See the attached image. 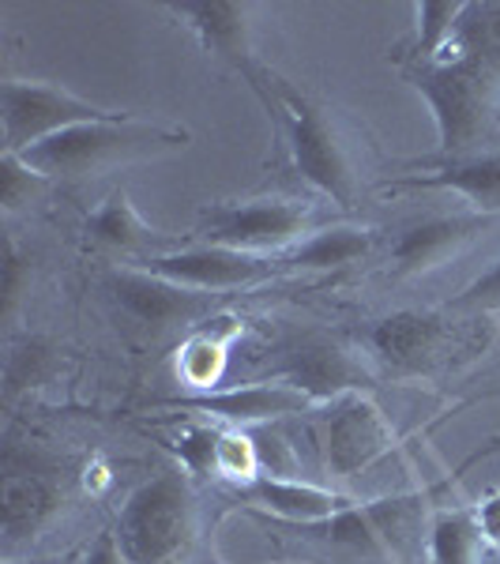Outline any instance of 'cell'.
<instances>
[{"label":"cell","instance_id":"obj_15","mask_svg":"<svg viewBox=\"0 0 500 564\" xmlns=\"http://www.w3.org/2000/svg\"><path fill=\"white\" fill-rule=\"evenodd\" d=\"M444 339H448V327H444L441 313H430V308H399V313L372 324L369 350L388 372L414 377V372H425L433 366Z\"/></svg>","mask_w":500,"mask_h":564},{"label":"cell","instance_id":"obj_28","mask_svg":"<svg viewBox=\"0 0 500 564\" xmlns=\"http://www.w3.org/2000/svg\"><path fill=\"white\" fill-rule=\"evenodd\" d=\"M23 275H31V268L23 263V252L20 245L8 238V249H4V316L15 313L23 297Z\"/></svg>","mask_w":500,"mask_h":564},{"label":"cell","instance_id":"obj_13","mask_svg":"<svg viewBox=\"0 0 500 564\" xmlns=\"http://www.w3.org/2000/svg\"><path fill=\"white\" fill-rule=\"evenodd\" d=\"M109 290H113V302L124 308L140 327L162 335L170 327H196L199 321L215 313L211 297L204 290L181 286V282H170L162 275H151L143 268H117L109 271Z\"/></svg>","mask_w":500,"mask_h":564},{"label":"cell","instance_id":"obj_21","mask_svg":"<svg viewBox=\"0 0 500 564\" xmlns=\"http://www.w3.org/2000/svg\"><path fill=\"white\" fill-rule=\"evenodd\" d=\"M372 249H377V230L335 223L297 241L294 249L279 257V263H283V271H343L350 263H361Z\"/></svg>","mask_w":500,"mask_h":564},{"label":"cell","instance_id":"obj_2","mask_svg":"<svg viewBox=\"0 0 500 564\" xmlns=\"http://www.w3.org/2000/svg\"><path fill=\"white\" fill-rule=\"evenodd\" d=\"M193 143V132L185 124L143 121V117H113V121H90L65 129L50 140L23 151V162H31L50 181H79L98 177L129 162L159 159V154L185 151Z\"/></svg>","mask_w":500,"mask_h":564},{"label":"cell","instance_id":"obj_9","mask_svg":"<svg viewBox=\"0 0 500 564\" xmlns=\"http://www.w3.org/2000/svg\"><path fill=\"white\" fill-rule=\"evenodd\" d=\"M395 430L366 391L327 403L324 417V467L331 478H361L395 448Z\"/></svg>","mask_w":500,"mask_h":564},{"label":"cell","instance_id":"obj_17","mask_svg":"<svg viewBox=\"0 0 500 564\" xmlns=\"http://www.w3.org/2000/svg\"><path fill=\"white\" fill-rule=\"evenodd\" d=\"M84 234L90 238V245L109 249V252H121V257H129L132 263L185 249V245L177 241V234L154 230L151 223H143V215L132 207V199L124 188H113V193L87 215Z\"/></svg>","mask_w":500,"mask_h":564},{"label":"cell","instance_id":"obj_30","mask_svg":"<svg viewBox=\"0 0 500 564\" xmlns=\"http://www.w3.org/2000/svg\"><path fill=\"white\" fill-rule=\"evenodd\" d=\"M84 564H129V557H124V550H121V539H117V531L98 534V542L90 545Z\"/></svg>","mask_w":500,"mask_h":564},{"label":"cell","instance_id":"obj_18","mask_svg":"<svg viewBox=\"0 0 500 564\" xmlns=\"http://www.w3.org/2000/svg\"><path fill=\"white\" fill-rule=\"evenodd\" d=\"M244 335V321L230 308H215L207 321H199L193 332L185 335V343L177 347L174 372L185 388L193 391H215L226 377V361L230 350Z\"/></svg>","mask_w":500,"mask_h":564},{"label":"cell","instance_id":"obj_25","mask_svg":"<svg viewBox=\"0 0 500 564\" xmlns=\"http://www.w3.org/2000/svg\"><path fill=\"white\" fill-rule=\"evenodd\" d=\"M215 467H218V478H222V481H233L238 489L252 486L257 478H263L260 444L252 441V436L244 433V430H230V425H222Z\"/></svg>","mask_w":500,"mask_h":564},{"label":"cell","instance_id":"obj_3","mask_svg":"<svg viewBox=\"0 0 500 564\" xmlns=\"http://www.w3.org/2000/svg\"><path fill=\"white\" fill-rule=\"evenodd\" d=\"M268 87H271V109L268 121L275 129L279 143L290 154L294 174L308 181L320 196H327L339 207L358 204V170H354V154L343 140L339 124L327 109L308 98L305 90H297L286 76L268 68Z\"/></svg>","mask_w":500,"mask_h":564},{"label":"cell","instance_id":"obj_8","mask_svg":"<svg viewBox=\"0 0 500 564\" xmlns=\"http://www.w3.org/2000/svg\"><path fill=\"white\" fill-rule=\"evenodd\" d=\"M279 384H290L305 391L316 406L335 403V399L350 395V391H366L372 384V369L350 343L339 335H302V339L286 343L283 361L275 366Z\"/></svg>","mask_w":500,"mask_h":564},{"label":"cell","instance_id":"obj_7","mask_svg":"<svg viewBox=\"0 0 500 564\" xmlns=\"http://www.w3.org/2000/svg\"><path fill=\"white\" fill-rule=\"evenodd\" d=\"M117 109L95 106L45 79H8L0 84V124H4V154H23L50 135L90 121H113Z\"/></svg>","mask_w":500,"mask_h":564},{"label":"cell","instance_id":"obj_23","mask_svg":"<svg viewBox=\"0 0 500 564\" xmlns=\"http://www.w3.org/2000/svg\"><path fill=\"white\" fill-rule=\"evenodd\" d=\"M463 12H467V0H417L414 39L406 45V57L395 61H436L456 39Z\"/></svg>","mask_w":500,"mask_h":564},{"label":"cell","instance_id":"obj_20","mask_svg":"<svg viewBox=\"0 0 500 564\" xmlns=\"http://www.w3.org/2000/svg\"><path fill=\"white\" fill-rule=\"evenodd\" d=\"M65 505L57 481L34 470H8L0 481V531L4 542L15 545L23 539H34L45 523L57 516V508Z\"/></svg>","mask_w":500,"mask_h":564},{"label":"cell","instance_id":"obj_22","mask_svg":"<svg viewBox=\"0 0 500 564\" xmlns=\"http://www.w3.org/2000/svg\"><path fill=\"white\" fill-rule=\"evenodd\" d=\"M481 539L475 508H441L430 523V561L433 564H478Z\"/></svg>","mask_w":500,"mask_h":564},{"label":"cell","instance_id":"obj_16","mask_svg":"<svg viewBox=\"0 0 500 564\" xmlns=\"http://www.w3.org/2000/svg\"><path fill=\"white\" fill-rule=\"evenodd\" d=\"M388 188H441L459 193L478 215L500 218V151H475L459 159H425L414 162V174L395 177Z\"/></svg>","mask_w":500,"mask_h":564},{"label":"cell","instance_id":"obj_19","mask_svg":"<svg viewBox=\"0 0 500 564\" xmlns=\"http://www.w3.org/2000/svg\"><path fill=\"white\" fill-rule=\"evenodd\" d=\"M241 497L249 500L257 512H268L283 523H297V527H316L331 516L347 512L354 505V497L335 494V489L313 486V481H297V478H275L263 475L252 486L241 489Z\"/></svg>","mask_w":500,"mask_h":564},{"label":"cell","instance_id":"obj_31","mask_svg":"<svg viewBox=\"0 0 500 564\" xmlns=\"http://www.w3.org/2000/svg\"><path fill=\"white\" fill-rule=\"evenodd\" d=\"M109 486V467L106 459H90L87 470H84V489L87 494H102V489Z\"/></svg>","mask_w":500,"mask_h":564},{"label":"cell","instance_id":"obj_4","mask_svg":"<svg viewBox=\"0 0 500 564\" xmlns=\"http://www.w3.org/2000/svg\"><path fill=\"white\" fill-rule=\"evenodd\" d=\"M196 497L185 470H162L132 489L117 516V539L129 564H170L193 545Z\"/></svg>","mask_w":500,"mask_h":564},{"label":"cell","instance_id":"obj_29","mask_svg":"<svg viewBox=\"0 0 500 564\" xmlns=\"http://www.w3.org/2000/svg\"><path fill=\"white\" fill-rule=\"evenodd\" d=\"M475 508V520H478V531L481 539H486V545H493V550H500V486H493L489 494H481Z\"/></svg>","mask_w":500,"mask_h":564},{"label":"cell","instance_id":"obj_27","mask_svg":"<svg viewBox=\"0 0 500 564\" xmlns=\"http://www.w3.org/2000/svg\"><path fill=\"white\" fill-rule=\"evenodd\" d=\"M456 308H470V313H493V308H500V260L463 290L456 297Z\"/></svg>","mask_w":500,"mask_h":564},{"label":"cell","instance_id":"obj_14","mask_svg":"<svg viewBox=\"0 0 500 564\" xmlns=\"http://www.w3.org/2000/svg\"><path fill=\"white\" fill-rule=\"evenodd\" d=\"M497 223H500L497 215L463 212V215H433L422 218V223L403 226L399 238L392 241V271L399 279L430 275V271L444 268L452 257H459L470 241L481 238Z\"/></svg>","mask_w":500,"mask_h":564},{"label":"cell","instance_id":"obj_6","mask_svg":"<svg viewBox=\"0 0 500 564\" xmlns=\"http://www.w3.org/2000/svg\"><path fill=\"white\" fill-rule=\"evenodd\" d=\"M452 481L433 489H417V494H395L380 500H354L347 512L331 516V520L305 527L316 539H327L335 545H347V550L372 553V557H395L403 561L411 553V545L422 539V527L433 523L430 512L436 497L448 489Z\"/></svg>","mask_w":500,"mask_h":564},{"label":"cell","instance_id":"obj_11","mask_svg":"<svg viewBox=\"0 0 500 564\" xmlns=\"http://www.w3.org/2000/svg\"><path fill=\"white\" fill-rule=\"evenodd\" d=\"M162 411H181L204 417L215 425H230V430H249L260 422H275V417L305 414L313 411V399L305 391L268 380V384H241V388H215V391H188V395L162 399Z\"/></svg>","mask_w":500,"mask_h":564},{"label":"cell","instance_id":"obj_26","mask_svg":"<svg viewBox=\"0 0 500 564\" xmlns=\"http://www.w3.org/2000/svg\"><path fill=\"white\" fill-rule=\"evenodd\" d=\"M45 185H50V177L39 174L31 162H23V154L0 159V204H4V212H20V207L34 204L45 193Z\"/></svg>","mask_w":500,"mask_h":564},{"label":"cell","instance_id":"obj_10","mask_svg":"<svg viewBox=\"0 0 500 564\" xmlns=\"http://www.w3.org/2000/svg\"><path fill=\"white\" fill-rule=\"evenodd\" d=\"M170 12L196 34L199 45L215 61H222L226 68L238 72L252 95L260 98L263 109H271L275 98H271L268 87V65H260L257 50H252V23H249L252 4H233V0H181V4H170Z\"/></svg>","mask_w":500,"mask_h":564},{"label":"cell","instance_id":"obj_1","mask_svg":"<svg viewBox=\"0 0 500 564\" xmlns=\"http://www.w3.org/2000/svg\"><path fill=\"white\" fill-rule=\"evenodd\" d=\"M399 72L430 106L441 159L475 154L500 102V4L467 0L448 50L436 61H399Z\"/></svg>","mask_w":500,"mask_h":564},{"label":"cell","instance_id":"obj_12","mask_svg":"<svg viewBox=\"0 0 500 564\" xmlns=\"http://www.w3.org/2000/svg\"><path fill=\"white\" fill-rule=\"evenodd\" d=\"M132 268L181 282V286L204 290V294H222V290H241L257 286L263 279H275L283 263H279V257H252V252L222 249V245H185V249L166 252V257L132 263Z\"/></svg>","mask_w":500,"mask_h":564},{"label":"cell","instance_id":"obj_24","mask_svg":"<svg viewBox=\"0 0 500 564\" xmlns=\"http://www.w3.org/2000/svg\"><path fill=\"white\" fill-rule=\"evenodd\" d=\"M218 436H222V425L204 422V417H188L181 422L177 436L162 441V448L177 459V467L193 478H218L215 456H218Z\"/></svg>","mask_w":500,"mask_h":564},{"label":"cell","instance_id":"obj_5","mask_svg":"<svg viewBox=\"0 0 500 564\" xmlns=\"http://www.w3.org/2000/svg\"><path fill=\"white\" fill-rule=\"evenodd\" d=\"M313 204L286 196L218 199L199 212L196 230L204 245H222L252 257H283L313 234Z\"/></svg>","mask_w":500,"mask_h":564}]
</instances>
